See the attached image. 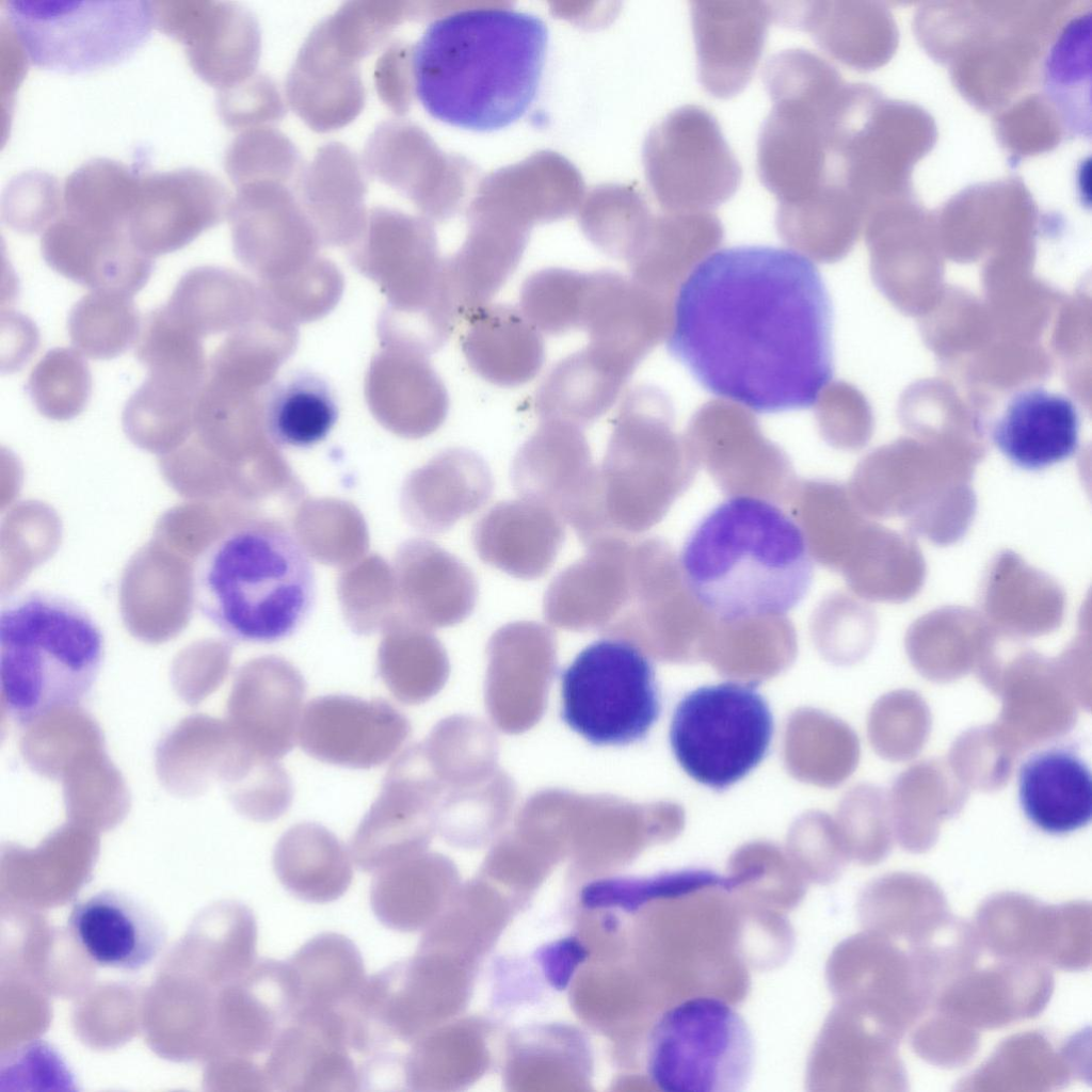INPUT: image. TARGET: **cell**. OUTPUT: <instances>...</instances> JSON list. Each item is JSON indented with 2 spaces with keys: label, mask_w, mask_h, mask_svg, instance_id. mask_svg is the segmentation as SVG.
<instances>
[{
  "label": "cell",
  "mask_w": 1092,
  "mask_h": 1092,
  "mask_svg": "<svg viewBox=\"0 0 1092 1092\" xmlns=\"http://www.w3.org/2000/svg\"><path fill=\"white\" fill-rule=\"evenodd\" d=\"M833 310L809 259L765 245L712 253L677 290L669 353L709 392L758 413L810 407L833 376Z\"/></svg>",
  "instance_id": "obj_1"
},
{
  "label": "cell",
  "mask_w": 1092,
  "mask_h": 1092,
  "mask_svg": "<svg viewBox=\"0 0 1092 1092\" xmlns=\"http://www.w3.org/2000/svg\"><path fill=\"white\" fill-rule=\"evenodd\" d=\"M548 29L511 7H473L432 21L412 52L423 109L446 124L493 131L521 118L543 76Z\"/></svg>",
  "instance_id": "obj_2"
},
{
  "label": "cell",
  "mask_w": 1092,
  "mask_h": 1092,
  "mask_svg": "<svg viewBox=\"0 0 1092 1092\" xmlns=\"http://www.w3.org/2000/svg\"><path fill=\"white\" fill-rule=\"evenodd\" d=\"M678 566L698 607L730 624L785 615L814 576L799 524L751 496L730 497L706 514L688 535Z\"/></svg>",
  "instance_id": "obj_3"
},
{
  "label": "cell",
  "mask_w": 1092,
  "mask_h": 1092,
  "mask_svg": "<svg viewBox=\"0 0 1092 1092\" xmlns=\"http://www.w3.org/2000/svg\"><path fill=\"white\" fill-rule=\"evenodd\" d=\"M197 612L226 637L274 643L294 635L317 596L312 560L284 524L253 519L214 539L192 571Z\"/></svg>",
  "instance_id": "obj_4"
},
{
  "label": "cell",
  "mask_w": 1092,
  "mask_h": 1092,
  "mask_svg": "<svg viewBox=\"0 0 1092 1092\" xmlns=\"http://www.w3.org/2000/svg\"><path fill=\"white\" fill-rule=\"evenodd\" d=\"M103 637L76 603L46 591L12 598L0 614V688L20 725L79 705L103 658Z\"/></svg>",
  "instance_id": "obj_5"
},
{
  "label": "cell",
  "mask_w": 1092,
  "mask_h": 1092,
  "mask_svg": "<svg viewBox=\"0 0 1092 1092\" xmlns=\"http://www.w3.org/2000/svg\"><path fill=\"white\" fill-rule=\"evenodd\" d=\"M772 108L757 142L758 175L781 203L809 197L839 182L835 147L849 91L828 61L794 48L762 70Z\"/></svg>",
  "instance_id": "obj_6"
},
{
  "label": "cell",
  "mask_w": 1092,
  "mask_h": 1092,
  "mask_svg": "<svg viewBox=\"0 0 1092 1092\" xmlns=\"http://www.w3.org/2000/svg\"><path fill=\"white\" fill-rule=\"evenodd\" d=\"M691 454L686 438L674 429L670 397L653 385L629 390L597 465L595 515L587 546L606 537H631L658 523L676 494L682 460Z\"/></svg>",
  "instance_id": "obj_7"
},
{
  "label": "cell",
  "mask_w": 1092,
  "mask_h": 1092,
  "mask_svg": "<svg viewBox=\"0 0 1092 1092\" xmlns=\"http://www.w3.org/2000/svg\"><path fill=\"white\" fill-rule=\"evenodd\" d=\"M5 22L30 64L78 74L118 64L149 38L150 1L11 0Z\"/></svg>",
  "instance_id": "obj_8"
},
{
  "label": "cell",
  "mask_w": 1092,
  "mask_h": 1092,
  "mask_svg": "<svg viewBox=\"0 0 1092 1092\" xmlns=\"http://www.w3.org/2000/svg\"><path fill=\"white\" fill-rule=\"evenodd\" d=\"M755 1063L753 1033L727 1001L686 999L656 1022L647 1043L651 1080L663 1091L740 1092Z\"/></svg>",
  "instance_id": "obj_9"
},
{
  "label": "cell",
  "mask_w": 1092,
  "mask_h": 1092,
  "mask_svg": "<svg viewBox=\"0 0 1092 1092\" xmlns=\"http://www.w3.org/2000/svg\"><path fill=\"white\" fill-rule=\"evenodd\" d=\"M561 696L562 720L594 745L638 742L660 714L651 660L621 638L584 647L562 673Z\"/></svg>",
  "instance_id": "obj_10"
},
{
  "label": "cell",
  "mask_w": 1092,
  "mask_h": 1092,
  "mask_svg": "<svg viewBox=\"0 0 1092 1092\" xmlns=\"http://www.w3.org/2000/svg\"><path fill=\"white\" fill-rule=\"evenodd\" d=\"M770 708L749 684L725 681L686 694L671 723L670 742L696 782L722 790L743 778L768 752Z\"/></svg>",
  "instance_id": "obj_11"
},
{
  "label": "cell",
  "mask_w": 1092,
  "mask_h": 1092,
  "mask_svg": "<svg viewBox=\"0 0 1092 1092\" xmlns=\"http://www.w3.org/2000/svg\"><path fill=\"white\" fill-rule=\"evenodd\" d=\"M648 166L669 211H711L736 193L742 175L719 122L695 105L673 111L657 129Z\"/></svg>",
  "instance_id": "obj_12"
},
{
  "label": "cell",
  "mask_w": 1092,
  "mask_h": 1092,
  "mask_svg": "<svg viewBox=\"0 0 1092 1092\" xmlns=\"http://www.w3.org/2000/svg\"><path fill=\"white\" fill-rule=\"evenodd\" d=\"M511 481L520 498L550 508L573 527L582 544L588 541L595 514L597 465L582 428L541 420L514 456Z\"/></svg>",
  "instance_id": "obj_13"
},
{
  "label": "cell",
  "mask_w": 1092,
  "mask_h": 1092,
  "mask_svg": "<svg viewBox=\"0 0 1092 1092\" xmlns=\"http://www.w3.org/2000/svg\"><path fill=\"white\" fill-rule=\"evenodd\" d=\"M410 733L408 719L385 700L330 694L307 704L298 740L319 761L370 769L390 759Z\"/></svg>",
  "instance_id": "obj_14"
},
{
  "label": "cell",
  "mask_w": 1092,
  "mask_h": 1092,
  "mask_svg": "<svg viewBox=\"0 0 1092 1092\" xmlns=\"http://www.w3.org/2000/svg\"><path fill=\"white\" fill-rule=\"evenodd\" d=\"M224 192L208 173L141 174L127 221L132 244L152 258L182 248L222 218Z\"/></svg>",
  "instance_id": "obj_15"
},
{
  "label": "cell",
  "mask_w": 1092,
  "mask_h": 1092,
  "mask_svg": "<svg viewBox=\"0 0 1092 1092\" xmlns=\"http://www.w3.org/2000/svg\"><path fill=\"white\" fill-rule=\"evenodd\" d=\"M429 791L420 748L408 746L390 765L351 838L350 854L360 870L375 873L419 854L429 835Z\"/></svg>",
  "instance_id": "obj_16"
},
{
  "label": "cell",
  "mask_w": 1092,
  "mask_h": 1092,
  "mask_svg": "<svg viewBox=\"0 0 1092 1092\" xmlns=\"http://www.w3.org/2000/svg\"><path fill=\"white\" fill-rule=\"evenodd\" d=\"M585 548L580 559L549 583L543 614L547 622L560 628L605 631L631 599L635 540L606 537Z\"/></svg>",
  "instance_id": "obj_17"
},
{
  "label": "cell",
  "mask_w": 1092,
  "mask_h": 1092,
  "mask_svg": "<svg viewBox=\"0 0 1092 1092\" xmlns=\"http://www.w3.org/2000/svg\"><path fill=\"white\" fill-rule=\"evenodd\" d=\"M351 1051L347 1014L299 1012L267 1054L264 1069L272 1090L358 1091L359 1065Z\"/></svg>",
  "instance_id": "obj_18"
},
{
  "label": "cell",
  "mask_w": 1092,
  "mask_h": 1092,
  "mask_svg": "<svg viewBox=\"0 0 1092 1092\" xmlns=\"http://www.w3.org/2000/svg\"><path fill=\"white\" fill-rule=\"evenodd\" d=\"M690 12L701 84L717 98L738 95L762 53L772 3L692 1Z\"/></svg>",
  "instance_id": "obj_19"
},
{
  "label": "cell",
  "mask_w": 1092,
  "mask_h": 1092,
  "mask_svg": "<svg viewBox=\"0 0 1092 1092\" xmlns=\"http://www.w3.org/2000/svg\"><path fill=\"white\" fill-rule=\"evenodd\" d=\"M68 929L83 954L96 965L136 971L162 952L167 927L141 898L102 889L75 903Z\"/></svg>",
  "instance_id": "obj_20"
},
{
  "label": "cell",
  "mask_w": 1092,
  "mask_h": 1092,
  "mask_svg": "<svg viewBox=\"0 0 1092 1092\" xmlns=\"http://www.w3.org/2000/svg\"><path fill=\"white\" fill-rule=\"evenodd\" d=\"M674 300L614 271L590 272L581 330L589 343L637 368L667 337Z\"/></svg>",
  "instance_id": "obj_21"
},
{
  "label": "cell",
  "mask_w": 1092,
  "mask_h": 1092,
  "mask_svg": "<svg viewBox=\"0 0 1092 1092\" xmlns=\"http://www.w3.org/2000/svg\"><path fill=\"white\" fill-rule=\"evenodd\" d=\"M42 255L64 277L92 290L133 296L149 279L152 258L141 253L125 229L87 224L61 213L43 232Z\"/></svg>",
  "instance_id": "obj_22"
},
{
  "label": "cell",
  "mask_w": 1092,
  "mask_h": 1092,
  "mask_svg": "<svg viewBox=\"0 0 1092 1092\" xmlns=\"http://www.w3.org/2000/svg\"><path fill=\"white\" fill-rule=\"evenodd\" d=\"M305 693L302 675L284 660L264 658L247 665L230 701L242 749L262 760L287 755L298 739Z\"/></svg>",
  "instance_id": "obj_23"
},
{
  "label": "cell",
  "mask_w": 1092,
  "mask_h": 1092,
  "mask_svg": "<svg viewBox=\"0 0 1092 1092\" xmlns=\"http://www.w3.org/2000/svg\"><path fill=\"white\" fill-rule=\"evenodd\" d=\"M471 537L483 562L534 580L553 565L565 540V521L550 508L519 497L492 507L475 524Z\"/></svg>",
  "instance_id": "obj_24"
},
{
  "label": "cell",
  "mask_w": 1092,
  "mask_h": 1092,
  "mask_svg": "<svg viewBox=\"0 0 1092 1092\" xmlns=\"http://www.w3.org/2000/svg\"><path fill=\"white\" fill-rule=\"evenodd\" d=\"M1079 414L1071 399L1043 388L1017 392L992 437L1016 466L1038 470L1072 456L1079 444Z\"/></svg>",
  "instance_id": "obj_25"
},
{
  "label": "cell",
  "mask_w": 1092,
  "mask_h": 1092,
  "mask_svg": "<svg viewBox=\"0 0 1092 1092\" xmlns=\"http://www.w3.org/2000/svg\"><path fill=\"white\" fill-rule=\"evenodd\" d=\"M365 395L373 415L390 427L419 433L437 429L449 410L444 383L421 353L382 348L371 360Z\"/></svg>",
  "instance_id": "obj_26"
},
{
  "label": "cell",
  "mask_w": 1092,
  "mask_h": 1092,
  "mask_svg": "<svg viewBox=\"0 0 1092 1092\" xmlns=\"http://www.w3.org/2000/svg\"><path fill=\"white\" fill-rule=\"evenodd\" d=\"M462 351L485 381L517 387L533 380L545 360L542 333L519 308L486 304L465 320Z\"/></svg>",
  "instance_id": "obj_27"
},
{
  "label": "cell",
  "mask_w": 1092,
  "mask_h": 1092,
  "mask_svg": "<svg viewBox=\"0 0 1092 1092\" xmlns=\"http://www.w3.org/2000/svg\"><path fill=\"white\" fill-rule=\"evenodd\" d=\"M724 230L711 211H669L647 225L628 259L630 277L675 299L689 274L721 244Z\"/></svg>",
  "instance_id": "obj_28"
},
{
  "label": "cell",
  "mask_w": 1092,
  "mask_h": 1092,
  "mask_svg": "<svg viewBox=\"0 0 1092 1092\" xmlns=\"http://www.w3.org/2000/svg\"><path fill=\"white\" fill-rule=\"evenodd\" d=\"M635 370L589 343L552 367L536 391V413L583 429L612 407Z\"/></svg>",
  "instance_id": "obj_29"
},
{
  "label": "cell",
  "mask_w": 1092,
  "mask_h": 1092,
  "mask_svg": "<svg viewBox=\"0 0 1092 1092\" xmlns=\"http://www.w3.org/2000/svg\"><path fill=\"white\" fill-rule=\"evenodd\" d=\"M1018 800L1025 816L1038 829L1055 835L1074 832L1091 820L1090 769L1070 749L1037 752L1019 769Z\"/></svg>",
  "instance_id": "obj_30"
},
{
  "label": "cell",
  "mask_w": 1092,
  "mask_h": 1092,
  "mask_svg": "<svg viewBox=\"0 0 1092 1092\" xmlns=\"http://www.w3.org/2000/svg\"><path fill=\"white\" fill-rule=\"evenodd\" d=\"M262 303L257 284L232 270L205 266L181 276L163 308L177 324L203 339L244 326Z\"/></svg>",
  "instance_id": "obj_31"
},
{
  "label": "cell",
  "mask_w": 1092,
  "mask_h": 1092,
  "mask_svg": "<svg viewBox=\"0 0 1092 1092\" xmlns=\"http://www.w3.org/2000/svg\"><path fill=\"white\" fill-rule=\"evenodd\" d=\"M296 1012L348 1014L366 981L362 954L347 936L320 933L287 961Z\"/></svg>",
  "instance_id": "obj_32"
},
{
  "label": "cell",
  "mask_w": 1092,
  "mask_h": 1092,
  "mask_svg": "<svg viewBox=\"0 0 1092 1092\" xmlns=\"http://www.w3.org/2000/svg\"><path fill=\"white\" fill-rule=\"evenodd\" d=\"M273 869L287 890L314 903L339 899L353 879L344 845L316 822L298 823L280 836L273 851Z\"/></svg>",
  "instance_id": "obj_33"
},
{
  "label": "cell",
  "mask_w": 1092,
  "mask_h": 1092,
  "mask_svg": "<svg viewBox=\"0 0 1092 1092\" xmlns=\"http://www.w3.org/2000/svg\"><path fill=\"white\" fill-rule=\"evenodd\" d=\"M853 213L850 191L832 184L805 199L778 204L775 226L794 252L828 263L846 252L852 236Z\"/></svg>",
  "instance_id": "obj_34"
},
{
  "label": "cell",
  "mask_w": 1092,
  "mask_h": 1092,
  "mask_svg": "<svg viewBox=\"0 0 1092 1092\" xmlns=\"http://www.w3.org/2000/svg\"><path fill=\"white\" fill-rule=\"evenodd\" d=\"M444 865L431 855H414L375 872L371 909L391 930L410 933L431 919L444 889Z\"/></svg>",
  "instance_id": "obj_35"
},
{
  "label": "cell",
  "mask_w": 1092,
  "mask_h": 1092,
  "mask_svg": "<svg viewBox=\"0 0 1092 1092\" xmlns=\"http://www.w3.org/2000/svg\"><path fill=\"white\" fill-rule=\"evenodd\" d=\"M337 419L328 385L314 373L294 374L264 398L266 435L278 447L310 448L326 438Z\"/></svg>",
  "instance_id": "obj_36"
},
{
  "label": "cell",
  "mask_w": 1092,
  "mask_h": 1092,
  "mask_svg": "<svg viewBox=\"0 0 1092 1092\" xmlns=\"http://www.w3.org/2000/svg\"><path fill=\"white\" fill-rule=\"evenodd\" d=\"M140 175L114 160H90L65 179L62 213L95 226L127 231Z\"/></svg>",
  "instance_id": "obj_37"
},
{
  "label": "cell",
  "mask_w": 1092,
  "mask_h": 1092,
  "mask_svg": "<svg viewBox=\"0 0 1092 1092\" xmlns=\"http://www.w3.org/2000/svg\"><path fill=\"white\" fill-rule=\"evenodd\" d=\"M68 334L78 352L93 359L123 354L141 332L132 296L109 290H92L70 309Z\"/></svg>",
  "instance_id": "obj_38"
},
{
  "label": "cell",
  "mask_w": 1092,
  "mask_h": 1092,
  "mask_svg": "<svg viewBox=\"0 0 1092 1092\" xmlns=\"http://www.w3.org/2000/svg\"><path fill=\"white\" fill-rule=\"evenodd\" d=\"M202 387L148 374L125 405L123 420L126 429L139 441L149 445L167 443L184 435L195 424Z\"/></svg>",
  "instance_id": "obj_39"
},
{
  "label": "cell",
  "mask_w": 1092,
  "mask_h": 1092,
  "mask_svg": "<svg viewBox=\"0 0 1092 1092\" xmlns=\"http://www.w3.org/2000/svg\"><path fill=\"white\" fill-rule=\"evenodd\" d=\"M590 273L547 268L523 284L520 310L543 334L561 335L582 328Z\"/></svg>",
  "instance_id": "obj_40"
},
{
  "label": "cell",
  "mask_w": 1092,
  "mask_h": 1092,
  "mask_svg": "<svg viewBox=\"0 0 1092 1092\" xmlns=\"http://www.w3.org/2000/svg\"><path fill=\"white\" fill-rule=\"evenodd\" d=\"M135 354L148 374L197 385L205 382L208 362L203 339L177 324L163 306L147 315L136 340Z\"/></svg>",
  "instance_id": "obj_41"
},
{
  "label": "cell",
  "mask_w": 1092,
  "mask_h": 1092,
  "mask_svg": "<svg viewBox=\"0 0 1092 1092\" xmlns=\"http://www.w3.org/2000/svg\"><path fill=\"white\" fill-rule=\"evenodd\" d=\"M26 390L45 417L67 420L86 406L92 375L83 355L70 348H54L32 369Z\"/></svg>",
  "instance_id": "obj_42"
},
{
  "label": "cell",
  "mask_w": 1092,
  "mask_h": 1092,
  "mask_svg": "<svg viewBox=\"0 0 1092 1092\" xmlns=\"http://www.w3.org/2000/svg\"><path fill=\"white\" fill-rule=\"evenodd\" d=\"M257 285L262 294L296 325L327 315L343 291V278L337 267L319 258L284 277Z\"/></svg>",
  "instance_id": "obj_43"
},
{
  "label": "cell",
  "mask_w": 1092,
  "mask_h": 1092,
  "mask_svg": "<svg viewBox=\"0 0 1092 1092\" xmlns=\"http://www.w3.org/2000/svg\"><path fill=\"white\" fill-rule=\"evenodd\" d=\"M707 870H682L651 878H610L588 884L581 900L588 908L633 911L653 898L676 895L708 885H727Z\"/></svg>",
  "instance_id": "obj_44"
},
{
  "label": "cell",
  "mask_w": 1092,
  "mask_h": 1092,
  "mask_svg": "<svg viewBox=\"0 0 1092 1092\" xmlns=\"http://www.w3.org/2000/svg\"><path fill=\"white\" fill-rule=\"evenodd\" d=\"M63 210V188L58 179L39 171L16 175L1 199L2 221L25 235L44 232Z\"/></svg>",
  "instance_id": "obj_45"
},
{
  "label": "cell",
  "mask_w": 1092,
  "mask_h": 1092,
  "mask_svg": "<svg viewBox=\"0 0 1092 1092\" xmlns=\"http://www.w3.org/2000/svg\"><path fill=\"white\" fill-rule=\"evenodd\" d=\"M440 659L435 647L386 648L380 658L381 677L401 703L419 704L428 698L438 684Z\"/></svg>",
  "instance_id": "obj_46"
},
{
  "label": "cell",
  "mask_w": 1092,
  "mask_h": 1092,
  "mask_svg": "<svg viewBox=\"0 0 1092 1092\" xmlns=\"http://www.w3.org/2000/svg\"><path fill=\"white\" fill-rule=\"evenodd\" d=\"M239 806L256 821L269 822L282 817L293 797L291 780L276 760H256L241 776Z\"/></svg>",
  "instance_id": "obj_47"
},
{
  "label": "cell",
  "mask_w": 1092,
  "mask_h": 1092,
  "mask_svg": "<svg viewBox=\"0 0 1092 1092\" xmlns=\"http://www.w3.org/2000/svg\"><path fill=\"white\" fill-rule=\"evenodd\" d=\"M1047 71V86L1056 95L1083 94L1085 78L1090 79L1089 16L1064 30L1048 59Z\"/></svg>",
  "instance_id": "obj_48"
},
{
  "label": "cell",
  "mask_w": 1092,
  "mask_h": 1092,
  "mask_svg": "<svg viewBox=\"0 0 1092 1092\" xmlns=\"http://www.w3.org/2000/svg\"><path fill=\"white\" fill-rule=\"evenodd\" d=\"M584 956L582 947L574 941H561L545 949L542 958L550 982L564 987Z\"/></svg>",
  "instance_id": "obj_49"
}]
</instances>
